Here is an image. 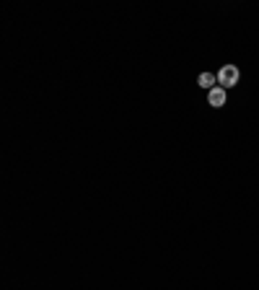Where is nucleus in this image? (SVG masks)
Instances as JSON below:
<instances>
[{
    "label": "nucleus",
    "mask_w": 259,
    "mask_h": 290,
    "mask_svg": "<svg viewBox=\"0 0 259 290\" xmlns=\"http://www.w3.org/2000/svg\"><path fill=\"white\" fill-rule=\"evenodd\" d=\"M218 83H220V88L236 86V83H238V68H236V65H223L220 73H218Z\"/></svg>",
    "instance_id": "1"
},
{
    "label": "nucleus",
    "mask_w": 259,
    "mask_h": 290,
    "mask_svg": "<svg viewBox=\"0 0 259 290\" xmlns=\"http://www.w3.org/2000/svg\"><path fill=\"white\" fill-rule=\"evenodd\" d=\"M207 104H210V106H215V109H220V106L225 104V88H220V86H218V88H212L210 94H207Z\"/></svg>",
    "instance_id": "2"
},
{
    "label": "nucleus",
    "mask_w": 259,
    "mask_h": 290,
    "mask_svg": "<svg viewBox=\"0 0 259 290\" xmlns=\"http://www.w3.org/2000/svg\"><path fill=\"white\" fill-rule=\"evenodd\" d=\"M215 81H218V75H212V73H202L200 78H197V83H200V88H207V91H212V88H215V86H212Z\"/></svg>",
    "instance_id": "3"
}]
</instances>
